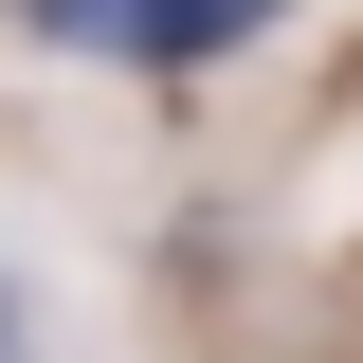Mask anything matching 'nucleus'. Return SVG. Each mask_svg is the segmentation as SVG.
<instances>
[{
  "label": "nucleus",
  "instance_id": "obj_3",
  "mask_svg": "<svg viewBox=\"0 0 363 363\" xmlns=\"http://www.w3.org/2000/svg\"><path fill=\"white\" fill-rule=\"evenodd\" d=\"M0 363H37V327H18V272H0Z\"/></svg>",
  "mask_w": 363,
  "mask_h": 363
},
{
  "label": "nucleus",
  "instance_id": "obj_2",
  "mask_svg": "<svg viewBox=\"0 0 363 363\" xmlns=\"http://www.w3.org/2000/svg\"><path fill=\"white\" fill-rule=\"evenodd\" d=\"M18 18H37L55 55H109V37H128V0H18Z\"/></svg>",
  "mask_w": 363,
  "mask_h": 363
},
{
  "label": "nucleus",
  "instance_id": "obj_1",
  "mask_svg": "<svg viewBox=\"0 0 363 363\" xmlns=\"http://www.w3.org/2000/svg\"><path fill=\"white\" fill-rule=\"evenodd\" d=\"M236 37H255V0H128V55L145 73H218Z\"/></svg>",
  "mask_w": 363,
  "mask_h": 363
}]
</instances>
